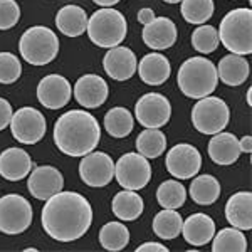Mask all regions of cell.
Returning <instances> with one entry per match:
<instances>
[{"mask_svg":"<svg viewBox=\"0 0 252 252\" xmlns=\"http://www.w3.org/2000/svg\"><path fill=\"white\" fill-rule=\"evenodd\" d=\"M44 232L59 242H72L83 237L93 222V209L88 198L78 192H58L47 198L40 214Z\"/></svg>","mask_w":252,"mask_h":252,"instance_id":"6da1fadb","label":"cell"},{"mask_svg":"<svg viewBox=\"0 0 252 252\" xmlns=\"http://www.w3.org/2000/svg\"><path fill=\"white\" fill-rule=\"evenodd\" d=\"M101 140L99 123L84 109H71L58 118L54 125V143L69 157H84L96 150Z\"/></svg>","mask_w":252,"mask_h":252,"instance_id":"7a4b0ae2","label":"cell"},{"mask_svg":"<svg viewBox=\"0 0 252 252\" xmlns=\"http://www.w3.org/2000/svg\"><path fill=\"white\" fill-rule=\"evenodd\" d=\"M177 84L187 97H205L212 94L219 84L217 67L210 59L190 58L178 69Z\"/></svg>","mask_w":252,"mask_h":252,"instance_id":"3957f363","label":"cell"},{"mask_svg":"<svg viewBox=\"0 0 252 252\" xmlns=\"http://www.w3.org/2000/svg\"><path fill=\"white\" fill-rule=\"evenodd\" d=\"M86 32L93 44L97 47L111 49L120 46L128 34L125 15L113 7H103L88 17Z\"/></svg>","mask_w":252,"mask_h":252,"instance_id":"277c9868","label":"cell"},{"mask_svg":"<svg viewBox=\"0 0 252 252\" xmlns=\"http://www.w3.org/2000/svg\"><path fill=\"white\" fill-rule=\"evenodd\" d=\"M219 40L232 54L249 56L252 52V10L234 9L222 19Z\"/></svg>","mask_w":252,"mask_h":252,"instance_id":"5b68a950","label":"cell"},{"mask_svg":"<svg viewBox=\"0 0 252 252\" xmlns=\"http://www.w3.org/2000/svg\"><path fill=\"white\" fill-rule=\"evenodd\" d=\"M19 51L20 56L32 66H46L58 58L59 39L49 27L34 26L22 34Z\"/></svg>","mask_w":252,"mask_h":252,"instance_id":"8992f818","label":"cell"},{"mask_svg":"<svg viewBox=\"0 0 252 252\" xmlns=\"http://www.w3.org/2000/svg\"><path fill=\"white\" fill-rule=\"evenodd\" d=\"M229 118L230 113L225 101L210 94L200 97L192 109V125L197 131L204 135H215L223 131L229 125Z\"/></svg>","mask_w":252,"mask_h":252,"instance_id":"52a82bcc","label":"cell"},{"mask_svg":"<svg viewBox=\"0 0 252 252\" xmlns=\"http://www.w3.org/2000/svg\"><path fill=\"white\" fill-rule=\"evenodd\" d=\"M34 212L26 197L9 193L0 197V232L19 235L31 227Z\"/></svg>","mask_w":252,"mask_h":252,"instance_id":"ba28073f","label":"cell"},{"mask_svg":"<svg viewBox=\"0 0 252 252\" xmlns=\"http://www.w3.org/2000/svg\"><path fill=\"white\" fill-rule=\"evenodd\" d=\"M115 177L123 189L138 192L152 180V165L140 153H126L115 163Z\"/></svg>","mask_w":252,"mask_h":252,"instance_id":"9c48e42d","label":"cell"},{"mask_svg":"<svg viewBox=\"0 0 252 252\" xmlns=\"http://www.w3.org/2000/svg\"><path fill=\"white\" fill-rule=\"evenodd\" d=\"M12 136L24 145H35L47 131L46 118L35 108H20L10 118Z\"/></svg>","mask_w":252,"mask_h":252,"instance_id":"30bf717a","label":"cell"},{"mask_svg":"<svg viewBox=\"0 0 252 252\" xmlns=\"http://www.w3.org/2000/svg\"><path fill=\"white\" fill-rule=\"evenodd\" d=\"M172 104L160 93L143 94L135 104V118L145 128H161L170 121Z\"/></svg>","mask_w":252,"mask_h":252,"instance_id":"8fae6325","label":"cell"},{"mask_svg":"<svg viewBox=\"0 0 252 252\" xmlns=\"http://www.w3.org/2000/svg\"><path fill=\"white\" fill-rule=\"evenodd\" d=\"M79 177L88 187L101 189L115 178V161L108 153L89 152L79 163Z\"/></svg>","mask_w":252,"mask_h":252,"instance_id":"7c38bea8","label":"cell"},{"mask_svg":"<svg viewBox=\"0 0 252 252\" xmlns=\"http://www.w3.org/2000/svg\"><path fill=\"white\" fill-rule=\"evenodd\" d=\"M165 165L172 177L178 180H189L200 172L202 155L195 146L189 143H178L166 153Z\"/></svg>","mask_w":252,"mask_h":252,"instance_id":"4fadbf2b","label":"cell"},{"mask_svg":"<svg viewBox=\"0 0 252 252\" xmlns=\"http://www.w3.org/2000/svg\"><path fill=\"white\" fill-rule=\"evenodd\" d=\"M71 83L61 74H49L40 79L37 99L47 109H61L71 101Z\"/></svg>","mask_w":252,"mask_h":252,"instance_id":"5bb4252c","label":"cell"},{"mask_svg":"<svg viewBox=\"0 0 252 252\" xmlns=\"http://www.w3.org/2000/svg\"><path fill=\"white\" fill-rule=\"evenodd\" d=\"M64 187L63 173L54 166H37L31 177L27 178V189H29L31 195L37 200H47L49 197L61 192Z\"/></svg>","mask_w":252,"mask_h":252,"instance_id":"9a60e30c","label":"cell"},{"mask_svg":"<svg viewBox=\"0 0 252 252\" xmlns=\"http://www.w3.org/2000/svg\"><path fill=\"white\" fill-rule=\"evenodd\" d=\"M108 83L97 74H84L74 84V97L83 108H99L108 99Z\"/></svg>","mask_w":252,"mask_h":252,"instance_id":"2e32d148","label":"cell"},{"mask_svg":"<svg viewBox=\"0 0 252 252\" xmlns=\"http://www.w3.org/2000/svg\"><path fill=\"white\" fill-rule=\"evenodd\" d=\"M138 61L131 49L115 46L106 52L103 59V67L106 74L115 81H128L136 72Z\"/></svg>","mask_w":252,"mask_h":252,"instance_id":"e0dca14e","label":"cell"},{"mask_svg":"<svg viewBox=\"0 0 252 252\" xmlns=\"http://www.w3.org/2000/svg\"><path fill=\"white\" fill-rule=\"evenodd\" d=\"M178 31L173 20L166 17H155L152 22L145 24L143 29V42L150 49L155 51H165L177 42Z\"/></svg>","mask_w":252,"mask_h":252,"instance_id":"ac0fdd59","label":"cell"},{"mask_svg":"<svg viewBox=\"0 0 252 252\" xmlns=\"http://www.w3.org/2000/svg\"><path fill=\"white\" fill-rule=\"evenodd\" d=\"M32 158L22 148H7L0 153V177L9 182H20L29 177Z\"/></svg>","mask_w":252,"mask_h":252,"instance_id":"d6986e66","label":"cell"},{"mask_svg":"<svg viewBox=\"0 0 252 252\" xmlns=\"http://www.w3.org/2000/svg\"><path fill=\"white\" fill-rule=\"evenodd\" d=\"M136 69L140 79L148 86H161V84H165V81H168L170 74H172L170 61L165 56L158 54V52L143 56Z\"/></svg>","mask_w":252,"mask_h":252,"instance_id":"ffe728a7","label":"cell"},{"mask_svg":"<svg viewBox=\"0 0 252 252\" xmlns=\"http://www.w3.org/2000/svg\"><path fill=\"white\" fill-rule=\"evenodd\" d=\"M182 234L190 246H207L215 235V222L205 214H192L182 223Z\"/></svg>","mask_w":252,"mask_h":252,"instance_id":"44dd1931","label":"cell"},{"mask_svg":"<svg viewBox=\"0 0 252 252\" xmlns=\"http://www.w3.org/2000/svg\"><path fill=\"white\" fill-rule=\"evenodd\" d=\"M225 219L235 229L251 230L252 229V193L237 192L227 200Z\"/></svg>","mask_w":252,"mask_h":252,"instance_id":"7402d4cb","label":"cell"},{"mask_svg":"<svg viewBox=\"0 0 252 252\" xmlns=\"http://www.w3.org/2000/svg\"><path fill=\"white\" fill-rule=\"evenodd\" d=\"M209 157L217 165H232L241 157L239 140L232 133L219 131L209 141Z\"/></svg>","mask_w":252,"mask_h":252,"instance_id":"603a6c76","label":"cell"},{"mask_svg":"<svg viewBox=\"0 0 252 252\" xmlns=\"http://www.w3.org/2000/svg\"><path fill=\"white\" fill-rule=\"evenodd\" d=\"M249 63L247 59L241 54H232L223 56L219 61L217 66V76L227 86H241L249 78Z\"/></svg>","mask_w":252,"mask_h":252,"instance_id":"cb8c5ba5","label":"cell"},{"mask_svg":"<svg viewBox=\"0 0 252 252\" xmlns=\"http://www.w3.org/2000/svg\"><path fill=\"white\" fill-rule=\"evenodd\" d=\"M56 26H58V31L67 37H79L86 32L88 27L86 10L79 5L63 7L56 15Z\"/></svg>","mask_w":252,"mask_h":252,"instance_id":"d4e9b609","label":"cell"},{"mask_svg":"<svg viewBox=\"0 0 252 252\" xmlns=\"http://www.w3.org/2000/svg\"><path fill=\"white\" fill-rule=\"evenodd\" d=\"M145 204L141 195H138L135 190H126L118 192L111 202V210L116 215V219L123 222L136 220L141 214H143Z\"/></svg>","mask_w":252,"mask_h":252,"instance_id":"484cf974","label":"cell"},{"mask_svg":"<svg viewBox=\"0 0 252 252\" xmlns=\"http://www.w3.org/2000/svg\"><path fill=\"white\" fill-rule=\"evenodd\" d=\"M189 193L197 205H212L220 197V184L212 175H198L193 177Z\"/></svg>","mask_w":252,"mask_h":252,"instance_id":"4316f807","label":"cell"},{"mask_svg":"<svg viewBox=\"0 0 252 252\" xmlns=\"http://www.w3.org/2000/svg\"><path fill=\"white\" fill-rule=\"evenodd\" d=\"M182 223H184V217L173 209H163L158 212L153 219V232H155L160 239L165 241H172V239L178 237L182 234Z\"/></svg>","mask_w":252,"mask_h":252,"instance_id":"83f0119b","label":"cell"},{"mask_svg":"<svg viewBox=\"0 0 252 252\" xmlns=\"http://www.w3.org/2000/svg\"><path fill=\"white\" fill-rule=\"evenodd\" d=\"M135 120L126 108H111L104 115V129L113 138H126L133 131Z\"/></svg>","mask_w":252,"mask_h":252,"instance_id":"f1b7e54d","label":"cell"},{"mask_svg":"<svg viewBox=\"0 0 252 252\" xmlns=\"http://www.w3.org/2000/svg\"><path fill=\"white\" fill-rule=\"evenodd\" d=\"M166 150V136L160 128H146L136 138V152L146 158H158Z\"/></svg>","mask_w":252,"mask_h":252,"instance_id":"f546056e","label":"cell"},{"mask_svg":"<svg viewBox=\"0 0 252 252\" xmlns=\"http://www.w3.org/2000/svg\"><path fill=\"white\" fill-rule=\"evenodd\" d=\"M129 242V230L121 222H108L99 230V244L103 249L118 252L123 251Z\"/></svg>","mask_w":252,"mask_h":252,"instance_id":"4dcf8cb0","label":"cell"},{"mask_svg":"<svg viewBox=\"0 0 252 252\" xmlns=\"http://www.w3.org/2000/svg\"><path fill=\"white\" fill-rule=\"evenodd\" d=\"M212 251L214 252H246L247 239L241 229L227 227L222 229L217 235L212 237Z\"/></svg>","mask_w":252,"mask_h":252,"instance_id":"1f68e13d","label":"cell"},{"mask_svg":"<svg viewBox=\"0 0 252 252\" xmlns=\"http://www.w3.org/2000/svg\"><path fill=\"white\" fill-rule=\"evenodd\" d=\"M157 200L163 209L178 210L187 200V190L178 180H166L158 187Z\"/></svg>","mask_w":252,"mask_h":252,"instance_id":"d6a6232c","label":"cell"},{"mask_svg":"<svg viewBox=\"0 0 252 252\" xmlns=\"http://www.w3.org/2000/svg\"><path fill=\"white\" fill-rule=\"evenodd\" d=\"M182 15L189 24L200 26L214 15V0H182Z\"/></svg>","mask_w":252,"mask_h":252,"instance_id":"836d02e7","label":"cell"},{"mask_svg":"<svg viewBox=\"0 0 252 252\" xmlns=\"http://www.w3.org/2000/svg\"><path fill=\"white\" fill-rule=\"evenodd\" d=\"M192 46L200 54H210V52H214L219 47L217 29L214 26H204V24H200V27H197L192 34Z\"/></svg>","mask_w":252,"mask_h":252,"instance_id":"e575fe53","label":"cell"},{"mask_svg":"<svg viewBox=\"0 0 252 252\" xmlns=\"http://www.w3.org/2000/svg\"><path fill=\"white\" fill-rule=\"evenodd\" d=\"M22 74V64L12 52H0V84L15 83Z\"/></svg>","mask_w":252,"mask_h":252,"instance_id":"d590c367","label":"cell"},{"mask_svg":"<svg viewBox=\"0 0 252 252\" xmlns=\"http://www.w3.org/2000/svg\"><path fill=\"white\" fill-rule=\"evenodd\" d=\"M20 7L15 0H0V31H9L17 26Z\"/></svg>","mask_w":252,"mask_h":252,"instance_id":"8d00e7d4","label":"cell"},{"mask_svg":"<svg viewBox=\"0 0 252 252\" xmlns=\"http://www.w3.org/2000/svg\"><path fill=\"white\" fill-rule=\"evenodd\" d=\"M12 115H14V111H12L10 103L7 99H3V97H0V131L9 126Z\"/></svg>","mask_w":252,"mask_h":252,"instance_id":"74e56055","label":"cell"},{"mask_svg":"<svg viewBox=\"0 0 252 252\" xmlns=\"http://www.w3.org/2000/svg\"><path fill=\"white\" fill-rule=\"evenodd\" d=\"M136 252H168V247L158 242H145L140 247H136Z\"/></svg>","mask_w":252,"mask_h":252,"instance_id":"f35d334b","label":"cell"},{"mask_svg":"<svg viewBox=\"0 0 252 252\" xmlns=\"http://www.w3.org/2000/svg\"><path fill=\"white\" fill-rule=\"evenodd\" d=\"M136 19H138V22L145 26V24L152 22V20L155 19V12H153L152 9H148V7H145V9H141L140 12H138Z\"/></svg>","mask_w":252,"mask_h":252,"instance_id":"ab89813d","label":"cell"},{"mask_svg":"<svg viewBox=\"0 0 252 252\" xmlns=\"http://www.w3.org/2000/svg\"><path fill=\"white\" fill-rule=\"evenodd\" d=\"M239 148H241V153H251L252 152V136H244L239 140Z\"/></svg>","mask_w":252,"mask_h":252,"instance_id":"60d3db41","label":"cell"},{"mask_svg":"<svg viewBox=\"0 0 252 252\" xmlns=\"http://www.w3.org/2000/svg\"><path fill=\"white\" fill-rule=\"evenodd\" d=\"M94 3H97V5H101V7H113V5H116L120 0H93Z\"/></svg>","mask_w":252,"mask_h":252,"instance_id":"b9f144b4","label":"cell"},{"mask_svg":"<svg viewBox=\"0 0 252 252\" xmlns=\"http://www.w3.org/2000/svg\"><path fill=\"white\" fill-rule=\"evenodd\" d=\"M247 104H249V106H252V89H249V91H247Z\"/></svg>","mask_w":252,"mask_h":252,"instance_id":"7bdbcfd3","label":"cell"},{"mask_svg":"<svg viewBox=\"0 0 252 252\" xmlns=\"http://www.w3.org/2000/svg\"><path fill=\"white\" fill-rule=\"evenodd\" d=\"M163 2H166V3H180L182 0H163Z\"/></svg>","mask_w":252,"mask_h":252,"instance_id":"ee69618b","label":"cell"}]
</instances>
